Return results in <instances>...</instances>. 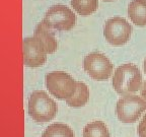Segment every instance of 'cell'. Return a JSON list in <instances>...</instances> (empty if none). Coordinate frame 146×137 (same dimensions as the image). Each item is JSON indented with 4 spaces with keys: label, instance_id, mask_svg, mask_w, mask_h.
I'll use <instances>...</instances> for the list:
<instances>
[{
    "label": "cell",
    "instance_id": "obj_1",
    "mask_svg": "<svg viewBox=\"0 0 146 137\" xmlns=\"http://www.w3.org/2000/svg\"><path fill=\"white\" fill-rule=\"evenodd\" d=\"M142 86V75L139 68L131 63L123 64L116 69L113 77V87L119 94H131Z\"/></svg>",
    "mask_w": 146,
    "mask_h": 137
},
{
    "label": "cell",
    "instance_id": "obj_2",
    "mask_svg": "<svg viewBox=\"0 0 146 137\" xmlns=\"http://www.w3.org/2000/svg\"><path fill=\"white\" fill-rule=\"evenodd\" d=\"M27 111L33 120L38 123H45L55 118L58 107L45 91L36 90L29 98Z\"/></svg>",
    "mask_w": 146,
    "mask_h": 137
},
{
    "label": "cell",
    "instance_id": "obj_3",
    "mask_svg": "<svg viewBox=\"0 0 146 137\" xmlns=\"http://www.w3.org/2000/svg\"><path fill=\"white\" fill-rule=\"evenodd\" d=\"M42 23L49 30L67 32L75 25L76 15L66 5L55 4L46 12Z\"/></svg>",
    "mask_w": 146,
    "mask_h": 137
},
{
    "label": "cell",
    "instance_id": "obj_4",
    "mask_svg": "<svg viewBox=\"0 0 146 137\" xmlns=\"http://www.w3.org/2000/svg\"><path fill=\"white\" fill-rule=\"evenodd\" d=\"M46 86L51 94L59 100L69 98L75 91L76 81L63 71H53L45 78Z\"/></svg>",
    "mask_w": 146,
    "mask_h": 137
},
{
    "label": "cell",
    "instance_id": "obj_5",
    "mask_svg": "<svg viewBox=\"0 0 146 137\" xmlns=\"http://www.w3.org/2000/svg\"><path fill=\"white\" fill-rule=\"evenodd\" d=\"M145 111L146 100L134 94H125L116 105V114L123 123H134Z\"/></svg>",
    "mask_w": 146,
    "mask_h": 137
},
{
    "label": "cell",
    "instance_id": "obj_6",
    "mask_svg": "<svg viewBox=\"0 0 146 137\" xmlns=\"http://www.w3.org/2000/svg\"><path fill=\"white\" fill-rule=\"evenodd\" d=\"M83 68L92 79L103 81L112 75L114 65L103 53L92 52L85 56L83 60Z\"/></svg>",
    "mask_w": 146,
    "mask_h": 137
},
{
    "label": "cell",
    "instance_id": "obj_7",
    "mask_svg": "<svg viewBox=\"0 0 146 137\" xmlns=\"http://www.w3.org/2000/svg\"><path fill=\"white\" fill-rule=\"evenodd\" d=\"M132 27L125 18L116 16L108 19L104 27V36L113 46H122L130 40Z\"/></svg>",
    "mask_w": 146,
    "mask_h": 137
},
{
    "label": "cell",
    "instance_id": "obj_8",
    "mask_svg": "<svg viewBox=\"0 0 146 137\" xmlns=\"http://www.w3.org/2000/svg\"><path fill=\"white\" fill-rule=\"evenodd\" d=\"M23 63L27 67H40L47 60V54L34 38H25L23 41Z\"/></svg>",
    "mask_w": 146,
    "mask_h": 137
},
{
    "label": "cell",
    "instance_id": "obj_9",
    "mask_svg": "<svg viewBox=\"0 0 146 137\" xmlns=\"http://www.w3.org/2000/svg\"><path fill=\"white\" fill-rule=\"evenodd\" d=\"M33 38L39 42L46 54H52L58 49V42L53 33L42 23L36 25Z\"/></svg>",
    "mask_w": 146,
    "mask_h": 137
},
{
    "label": "cell",
    "instance_id": "obj_10",
    "mask_svg": "<svg viewBox=\"0 0 146 137\" xmlns=\"http://www.w3.org/2000/svg\"><path fill=\"white\" fill-rule=\"evenodd\" d=\"M128 16L138 27L146 25V0H132L128 5Z\"/></svg>",
    "mask_w": 146,
    "mask_h": 137
},
{
    "label": "cell",
    "instance_id": "obj_11",
    "mask_svg": "<svg viewBox=\"0 0 146 137\" xmlns=\"http://www.w3.org/2000/svg\"><path fill=\"white\" fill-rule=\"evenodd\" d=\"M89 98V90L85 83L76 81V88L74 94L66 100V104L71 108H80L85 106Z\"/></svg>",
    "mask_w": 146,
    "mask_h": 137
},
{
    "label": "cell",
    "instance_id": "obj_12",
    "mask_svg": "<svg viewBox=\"0 0 146 137\" xmlns=\"http://www.w3.org/2000/svg\"><path fill=\"white\" fill-rule=\"evenodd\" d=\"M83 137H111V134L106 123L92 121L83 128Z\"/></svg>",
    "mask_w": 146,
    "mask_h": 137
},
{
    "label": "cell",
    "instance_id": "obj_13",
    "mask_svg": "<svg viewBox=\"0 0 146 137\" xmlns=\"http://www.w3.org/2000/svg\"><path fill=\"white\" fill-rule=\"evenodd\" d=\"M42 137H75V135L68 125L63 123H55L46 128Z\"/></svg>",
    "mask_w": 146,
    "mask_h": 137
},
{
    "label": "cell",
    "instance_id": "obj_14",
    "mask_svg": "<svg viewBox=\"0 0 146 137\" xmlns=\"http://www.w3.org/2000/svg\"><path fill=\"white\" fill-rule=\"evenodd\" d=\"M71 6L81 16H87L96 11L98 0H71Z\"/></svg>",
    "mask_w": 146,
    "mask_h": 137
},
{
    "label": "cell",
    "instance_id": "obj_15",
    "mask_svg": "<svg viewBox=\"0 0 146 137\" xmlns=\"http://www.w3.org/2000/svg\"><path fill=\"white\" fill-rule=\"evenodd\" d=\"M138 135L139 137H146V114L138 125Z\"/></svg>",
    "mask_w": 146,
    "mask_h": 137
},
{
    "label": "cell",
    "instance_id": "obj_16",
    "mask_svg": "<svg viewBox=\"0 0 146 137\" xmlns=\"http://www.w3.org/2000/svg\"><path fill=\"white\" fill-rule=\"evenodd\" d=\"M140 94H141V96L144 100H146V81L142 84L141 88H140Z\"/></svg>",
    "mask_w": 146,
    "mask_h": 137
},
{
    "label": "cell",
    "instance_id": "obj_17",
    "mask_svg": "<svg viewBox=\"0 0 146 137\" xmlns=\"http://www.w3.org/2000/svg\"><path fill=\"white\" fill-rule=\"evenodd\" d=\"M143 68H144V72H145V74H146V58H145V60H144Z\"/></svg>",
    "mask_w": 146,
    "mask_h": 137
},
{
    "label": "cell",
    "instance_id": "obj_18",
    "mask_svg": "<svg viewBox=\"0 0 146 137\" xmlns=\"http://www.w3.org/2000/svg\"><path fill=\"white\" fill-rule=\"evenodd\" d=\"M104 1H114V0H104Z\"/></svg>",
    "mask_w": 146,
    "mask_h": 137
}]
</instances>
